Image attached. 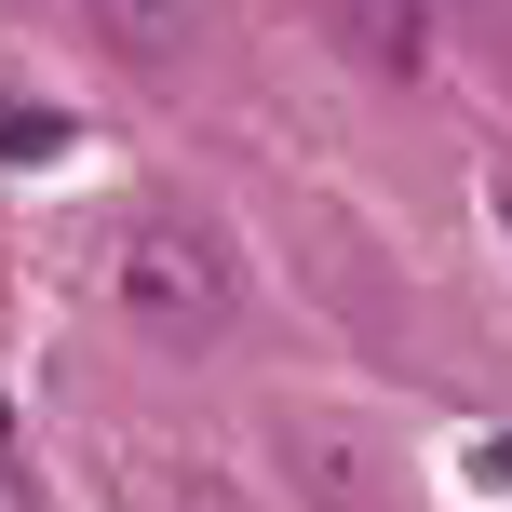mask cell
<instances>
[{"mask_svg": "<svg viewBox=\"0 0 512 512\" xmlns=\"http://www.w3.org/2000/svg\"><path fill=\"white\" fill-rule=\"evenodd\" d=\"M108 297H122V324L203 351V337L230 324V256L189 230V216H122V243H108Z\"/></svg>", "mask_w": 512, "mask_h": 512, "instance_id": "obj_1", "label": "cell"}, {"mask_svg": "<svg viewBox=\"0 0 512 512\" xmlns=\"http://www.w3.org/2000/svg\"><path fill=\"white\" fill-rule=\"evenodd\" d=\"M108 27H122L135 54H189V27H203V14H189V0H108Z\"/></svg>", "mask_w": 512, "mask_h": 512, "instance_id": "obj_2", "label": "cell"}, {"mask_svg": "<svg viewBox=\"0 0 512 512\" xmlns=\"http://www.w3.org/2000/svg\"><path fill=\"white\" fill-rule=\"evenodd\" d=\"M54 149H68V122L27 108V95H0V162H54Z\"/></svg>", "mask_w": 512, "mask_h": 512, "instance_id": "obj_3", "label": "cell"}, {"mask_svg": "<svg viewBox=\"0 0 512 512\" xmlns=\"http://www.w3.org/2000/svg\"><path fill=\"white\" fill-rule=\"evenodd\" d=\"M486 203H499V243H512V162H486Z\"/></svg>", "mask_w": 512, "mask_h": 512, "instance_id": "obj_4", "label": "cell"}, {"mask_svg": "<svg viewBox=\"0 0 512 512\" xmlns=\"http://www.w3.org/2000/svg\"><path fill=\"white\" fill-rule=\"evenodd\" d=\"M0 512H27V486H14V459H0Z\"/></svg>", "mask_w": 512, "mask_h": 512, "instance_id": "obj_5", "label": "cell"}]
</instances>
